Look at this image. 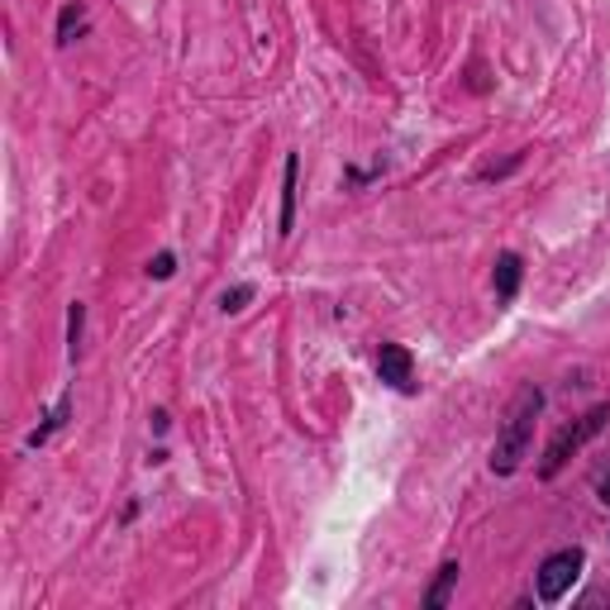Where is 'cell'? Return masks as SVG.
Segmentation results:
<instances>
[{"instance_id":"cell-1","label":"cell","mask_w":610,"mask_h":610,"mask_svg":"<svg viewBox=\"0 0 610 610\" xmlns=\"http://www.w3.org/2000/svg\"><path fill=\"white\" fill-rule=\"evenodd\" d=\"M539 410H543V396L535 392V386H525V392L515 396L511 415H505V430L497 439V453H491V467H497V473H515V467H521V458L529 453V439H535Z\"/></svg>"},{"instance_id":"cell-2","label":"cell","mask_w":610,"mask_h":610,"mask_svg":"<svg viewBox=\"0 0 610 610\" xmlns=\"http://www.w3.org/2000/svg\"><path fill=\"white\" fill-rule=\"evenodd\" d=\"M606 415H610L606 406H596L591 415H582L577 424H567V430H558V439H553V444H549V453H543V467H539V473H543V477H558V473H563V463L573 458V453H577L582 444H587L591 434H601Z\"/></svg>"},{"instance_id":"cell-4","label":"cell","mask_w":610,"mask_h":610,"mask_svg":"<svg viewBox=\"0 0 610 610\" xmlns=\"http://www.w3.org/2000/svg\"><path fill=\"white\" fill-rule=\"evenodd\" d=\"M378 372H382V382H392L396 392H410V354L400 344H382V354H378Z\"/></svg>"},{"instance_id":"cell-8","label":"cell","mask_w":610,"mask_h":610,"mask_svg":"<svg viewBox=\"0 0 610 610\" xmlns=\"http://www.w3.org/2000/svg\"><path fill=\"white\" fill-rule=\"evenodd\" d=\"M82 29H86V15L76 5H68V10H62V20H58V44H72Z\"/></svg>"},{"instance_id":"cell-12","label":"cell","mask_w":610,"mask_h":610,"mask_svg":"<svg viewBox=\"0 0 610 610\" xmlns=\"http://www.w3.org/2000/svg\"><path fill=\"white\" fill-rule=\"evenodd\" d=\"M596 491H601V501L610 505V477H601V482H596Z\"/></svg>"},{"instance_id":"cell-10","label":"cell","mask_w":610,"mask_h":610,"mask_svg":"<svg viewBox=\"0 0 610 610\" xmlns=\"http://www.w3.org/2000/svg\"><path fill=\"white\" fill-rule=\"evenodd\" d=\"M148 272H153V277H172V253H158L148 263Z\"/></svg>"},{"instance_id":"cell-5","label":"cell","mask_w":610,"mask_h":610,"mask_svg":"<svg viewBox=\"0 0 610 610\" xmlns=\"http://www.w3.org/2000/svg\"><path fill=\"white\" fill-rule=\"evenodd\" d=\"M515 287H521V258H515V253H501V258H497V296H501V301H511Z\"/></svg>"},{"instance_id":"cell-7","label":"cell","mask_w":610,"mask_h":610,"mask_svg":"<svg viewBox=\"0 0 610 610\" xmlns=\"http://www.w3.org/2000/svg\"><path fill=\"white\" fill-rule=\"evenodd\" d=\"M453 582H458V563H444V567H439V582L430 587V596H424V606H430V610L444 606L448 591H453Z\"/></svg>"},{"instance_id":"cell-9","label":"cell","mask_w":610,"mask_h":610,"mask_svg":"<svg viewBox=\"0 0 610 610\" xmlns=\"http://www.w3.org/2000/svg\"><path fill=\"white\" fill-rule=\"evenodd\" d=\"M253 301V287H234V291H225V301H219V310H225V315H239L243 306Z\"/></svg>"},{"instance_id":"cell-6","label":"cell","mask_w":610,"mask_h":610,"mask_svg":"<svg viewBox=\"0 0 610 610\" xmlns=\"http://www.w3.org/2000/svg\"><path fill=\"white\" fill-rule=\"evenodd\" d=\"M296 172H301V163L296 158H287V196H282V234H291V225H296Z\"/></svg>"},{"instance_id":"cell-11","label":"cell","mask_w":610,"mask_h":610,"mask_svg":"<svg viewBox=\"0 0 610 610\" xmlns=\"http://www.w3.org/2000/svg\"><path fill=\"white\" fill-rule=\"evenodd\" d=\"M76 344H82V306H72V354H76Z\"/></svg>"},{"instance_id":"cell-3","label":"cell","mask_w":610,"mask_h":610,"mask_svg":"<svg viewBox=\"0 0 610 610\" xmlns=\"http://www.w3.org/2000/svg\"><path fill=\"white\" fill-rule=\"evenodd\" d=\"M582 563H587L582 549H563V553L543 558V567H539V596L543 601H563V596L573 591V582L582 577Z\"/></svg>"}]
</instances>
